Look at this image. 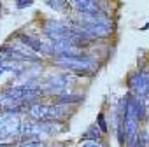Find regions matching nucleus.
Listing matches in <instances>:
<instances>
[{"instance_id":"12","label":"nucleus","mask_w":149,"mask_h":147,"mask_svg":"<svg viewBox=\"0 0 149 147\" xmlns=\"http://www.w3.org/2000/svg\"><path fill=\"white\" fill-rule=\"evenodd\" d=\"M97 126H98V130H100L102 133H107V131H109V124H107V121H105V116H104L102 112L97 116Z\"/></svg>"},{"instance_id":"14","label":"nucleus","mask_w":149,"mask_h":147,"mask_svg":"<svg viewBox=\"0 0 149 147\" xmlns=\"http://www.w3.org/2000/svg\"><path fill=\"white\" fill-rule=\"evenodd\" d=\"M32 4H33V0H16V7L18 9H25V7H28Z\"/></svg>"},{"instance_id":"9","label":"nucleus","mask_w":149,"mask_h":147,"mask_svg":"<svg viewBox=\"0 0 149 147\" xmlns=\"http://www.w3.org/2000/svg\"><path fill=\"white\" fill-rule=\"evenodd\" d=\"M84 100L83 95H74V93H63L58 96L56 103H63V105H74V103H81Z\"/></svg>"},{"instance_id":"10","label":"nucleus","mask_w":149,"mask_h":147,"mask_svg":"<svg viewBox=\"0 0 149 147\" xmlns=\"http://www.w3.org/2000/svg\"><path fill=\"white\" fill-rule=\"evenodd\" d=\"M100 137H102V131L98 130V126H91L88 131L81 135V140H100Z\"/></svg>"},{"instance_id":"1","label":"nucleus","mask_w":149,"mask_h":147,"mask_svg":"<svg viewBox=\"0 0 149 147\" xmlns=\"http://www.w3.org/2000/svg\"><path fill=\"white\" fill-rule=\"evenodd\" d=\"M74 26L84 28L93 39H107L112 35V19L105 12H97V14H81L72 19Z\"/></svg>"},{"instance_id":"15","label":"nucleus","mask_w":149,"mask_h":147,"mask_svg":"<svg viewBox=\"0 0 149 147\" xmlns=\"http://www.w3.org/2000/svg\"><path fill=\"white\" fill-rule=\"evenodd\" d=\"M84 147H104V145L100 144V140H88L84 144Z\"/></svg>"},{"instance_id":"3","label":"nucleus","mask_w":149,"mask_h":147,"mask_svg":"<svg viewBox=\"0 0 149 147\" xmlns=\"http://www.w3.org/2000/svg\"><path fill=\"white\" fill-rule=\"evenodd\" d=\"M21 117L19 112L0 110V140H13L21 133Z\"/></svg>"},{"instance_id":"13","label":"nucleus","mask_w":149,"mask_h":147,"mask_svg":"<svg viewBox=\"0 0 149 147\" xmlns=\"http://www.w3.org/2000/svg\"><path fill=\"white\" fill-rule=\"evenodd\" d=\"M18 147H46V144L42 140H39V142H25V144H21Z\"/></svg>"},{"instance_id":"17","label":"nucleus","mask_w":149,"mask_h":147,"mask_svg":"<svg viewBox=\"0 0 149 147\" xmlns=\"http://www.w3.org/2000/svg\"><path fill=\"white\" fill-rule=\"evenodd\" d=\"M147 28H149V23H147L146 26H142V30H147Z\"/></svg>"},{"instance_id":"5","label":"nucleus","mask_w":149,"mask_h":147,"mask_svg":"<svg viewBox=\"0 0 149 147\" xmlns=\"http://www.w3.org/2000/svg\"><path fill=\"white\" fill-rule=\"evenodd\" d=\"M128 86L132 95L137 96H149V72L147 70H139L133 72L128 77Z\"/></svg>"},{"instance_id":"8","label":"nucleus","mask_w":149,"mask_h":147,"mask_svg":"<svg viewBox=\"0 0 149 147\" xmlns=\"http://www.w3.org/2000/svg\"><path fill=\"white\" fill-rule=\"evenodd\" d=\"M26 110H28L30 119H33V121H47V117H49V105H46V103L35 102Z\"/></svg>"},{"instance_id":"11","label":"nucleus","mask_w":149,"mask_h":147,"mask_svg":"<svg viewBox=\"0 0 149 147\" xmlns=\"http://www.w3.org/2000/svg\"><path fill=\"white\" fill-rule=\"evenodd\" d=\"M47 6L49 7H53L54 11H58V12H63V11H67V0H49L47 2Z\"/></svg>"},{"instance_id":"4","label":"nucleus","mask_w":149,"mask_h":147,"mask_svg":"<svg viewBox=\"0 0 149 147\" xmlns=\"http://www.w3.org/2000/svg\"><path fill=\"white\" fill-rule=\"evenodd\" d=\"M44 33L49 37V40H61V39L77 40L70 25H65V23L56 21V19H47L44 23ZM77 42H81V40H77Z\"/></svg>"},{"instance_id":"7","label":"nucleus","mask_w":149,"mask_h":147,"mask_svg":"<svg viewBox=\"0 0 149 147\" xmlns=\"http://www.w3.org/2000/svg\"><path fill=\"white\" fill-rule=\"evenodd\" d=\"M67 4L81 14H97L102 12V7L97 0H67Z\"/></svg>"},{"instance_id":"16","label":"nucleus","mask_w":149,"mask_h":147,"mask_svg":"<svg viewBox=\"0 0 149 147\" xmlns=\"http://www.w3.org/2000/svg\"><path fill=\"white\" fill-rule=\"evenodd\" d=\"M0 147H16L14 144H7V142H0Z\"/></svg>"},{"instance_id":"2","label":"nucleus","mask_w":149,"mask_h":147,"mask_svg":"<svg viewBox=\"0 0 149 147\" xmlns=\"http://www.w3.org/2000/svg\"><path fill=\"white\" fill-rule=\"evenodd\" d=\"M53 63L56 67H61L68 72H76L81 76H90L95 74L98 68L97 60H93L91 56H84V54H77V56H58L53 60Z\"/></svg>"},{"instance_id":"6","label":"nucleus","mask_w":149,"mask_h":147,"mask_svg":"<svg viewBox=\"0 0 149 147\" xmlns=\"http://www.w3.org/2000/svg\"><path fill=\"white\" fill-rule=\"evenodd\" d=\"M68 83H70V76H68V74H58V76H53V77L47 79L46 88H44L42 93L60 96V95L67 93V86H68Z\"/></svg>"}]
</instances>
